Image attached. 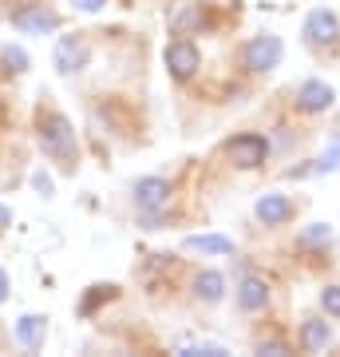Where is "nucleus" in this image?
Returning <instances> with one entry per match:
<instances>
[{"instance_id": "f257e3e1", "label": "nucleus", "mask_w": 340, "mask_h": 357, "mask_svg": "<svg viewBox=\"0 0 340 357\" xmlns=\"http://www.w3.org/2000/svg\"><path fill=\"white\" fill-rule=\"evenodd\" d=\"M36 139H40V147H44V155H48L60 171H76L79 143H76L72 123H67V115L51 112V107H40V115H36Z\"/></svg>"}, {"instance_id": "f03ea898", "label": "nucleus", "mask_w": 340, "mask_h": 357, "mask_svg": "<svg viewBox=\"0 0 340 357\" xmlns=\"http://www.w3.org/2000/svg\"><path fill=\"white\" fill-rule=\"evenodd\" d=\"M88 60H91V48H88V40L79 36V32L56 40L51 64H56V72H60V76H76V72H83V68H88Z\"/></svg>"}, {"instance_id": "7ed1b4c3", "label": "nucleus", "mask_w": 340, "mask_h": 357, "mask_svg": "<svg viewBox=\"0 0 340 357\" xmlns=\"http://www.w3.org/2000/svg\"><path fill=\"white\" fill-rule=\"evenodd\" d=\"M281 56H285V44H281V36H273V32L253 36L250 44H245V68H250V72H273V68L281 64Z\"/></svg>"}, {"instance_id": "20e7f679", "label": "nucleus", "mask_w": 340, "mask_h": 357, "mask_svg": "<svg viewBox=\"0 0 340 357\" xmlns=\"http://www.w3.org/2000/svg\"><path fill=\"white\" fill-rule=\"evenodd\" d=\"M170 183L166 178H159V175H147V178H139L135 183V206H139L143 215H159V211H166L170 206Z\"/></svg>"}, {"instance_id": "39448f33", "label": "nucleus", "mask_w": 340, "mask_h": 357, "mask_svg": "<svg viewBox=\"0 0 340 357\" xmlns=\"http://www.w3.org/2000/svg\"><path fill=\"white\" fill-rule=\"evenodd\" d=\"M226 155H229V163H234V167H241V171H253V167L265 163L269 143H265L261 135H238V139L226 143Z\"/></svg>"}, {"instance_id": "423d86ee", "label": "nucleus", "mask_w": 340, "mask_h": 357, "mask_svg": "<svg viewBox=\"0 0 340 357\" xmlns=\"http://www.w3.org/2000/svg\"><path fill=\"white\" fill-rule=\"evenodd\" d=\"M163 60H166V72H170L175 79H190L194 72H198V64H202L198 48H194L190 40H175V44H166Z\"/></svg>"}, {"instance_id": "0eeeda50", "label": "nucleus", "mask_w": 340, "mask_h": 357, "mask_svg": "<svg viewBox=\"0 0 340 357\" xmlns=\"http://www.w3.org/2000/svg\"><path fill=\"white\" fill-rule=\"evenodd\" d=\"M13 24L20 32H32V36H44V32H56L60 28V16L44 8V4H24V8H16L13 13Z\"/></svg>"}, {"instance_id": "6e6552de", "label": "nucleus", "mask_w": 340, "mask_h": 357, "mask_svg": "<svg viewBox=\"0 0 340 357\" xmlns=\"http://www.w3.org/2000/svg\"><path fill=\"white\" fill-rule=\"evenodd\" d=\"M340 36V20L328 8H313V13L305 16V40L313 44V48H325L332 40Z\"/></svg>"}, {"instance_id": "1a4fd4ad", "label": "nucleus", "mask_w": 340, "mask_h": 357, "mask_svg": "<svg viewBox=\"0 0 340 357\" xmlns=\"http://www.w3.org/2000/svg\"><path fill=\"white\" fill-rule=\"evenodd\" d=\"M253 215H257L261 227H281V222H289V218H293V199H289V195H281V191H269V195L257 199Z\"/></svg>"}, {"instance_id": "9d476101", "label": "nucleus", "mask_w": 340, "mask_h": 357, "mask_svg": "<svg viewBox=\"0 0 340 357\" xmlns=\"http://www.w3.org/2000/svg\"><path fill=\"white\" fill-rule=\"evenodd\" d=\"M332 103H337V91L328 88L325 79H305L301 88H297V107H301V112H309V115L328 112Z\"/></svg>"}, {"instance_id": "9b49d317", "label": "nucleus", "mask_w": 340, "mask_h": 357, "mask_svg": "<svg viewBox=\"0 0 340 357\" xmlns=\"http://www.w3.org/2000/svg\"><path fill=\"white\" fill-rule=\"evenodd\" d=\"M48 337V318H40V314H24V318L16 321V342L24 345V349H40Z\"/></svg>"}, {"instance_id": "f8f14e48", "label": "nucleus", "mask_w": 340, "mask_h": 357, "mask_svg": "<svg viewBox=\"0 0 340 357\" xmlns=\"http://www.w3.org/2000/svg\"><path fill=\"white\" fill-rule=\"evenodd\" d=\"M238 306L245 310V314H257V310L269 306V286H265L261 278H241L238 286Z\"/></svg>"}, {"instance_id": "ddd939ff", "label": "nucleus", "mask_w": 340, "mask_h": 357, "mask_svg": "<svg viewBox=\"0 0 340 357\" xmlns=\"http://www.w3.org/2000/svg\"><path fill=\"white\" fill-rule=\"evenodd\" d=\"M202 24H206V8L202 4H182L170 16V32L175 36H194V32H202Z\"/></svg>"}, {"instance_id": "4468645a", "label": "nucleus", "mask_w": 340, "mask_h": 357, "mask_svg": "<svg viewBox=\"0 0 340 357\" xmlns=\"http://www.w3.org/2000/svg\"><path fill=\"white\" fill-rule=\"evenodd\" d=\"M194 294H198V302L214 306V302H222V294H226V278L218 270H202L198 278H194Z\"/></svg>"}, {"instance_id": "2eb2a0df", "label": "nucleus", "mask_w": 340, "mask_h": 357, "mask_svg": "<svg viewBox=\"0 0 340 357\" xmlns=\"http://www.w3.org/2000/svg\"><path fill=\"white\" fill-rule=\"evenodd\" d=\"M182 246L194 250V255H229L234 250V243H229L226 234H190Z\"/></svg>"}, {"instance_id": "dca6fc26", "label": "nucleus", "mask_w": 340, "mask_h": 357, "mask_svg": "<svg viewBox=\"0 0 340 357\" xmlns=\"http://www.w3.org/2000/svg\"><path fill=\"white\" fill-rule=\"evenodd\" d=\"M0 64L8 68L13 76H24V72H28V64H32V60H28V52L20 48V44H4V48H0Z\"/></svg>"}, {"instance_id": "f3484780", "label": "nucleus", "mask_w": 340, "mask_h": 357, "mask_svg": "<svg viewBox=\"0 0 340 357\" xmlns=\"http://www.w3.org/2000/svg\"><path fill=\"white\" fill-rule=\"evenodd\" d=\"M328 337H332V330H328V321H305V330H301V342L305 349H325Z\"/></svg>"}, {"instance_id": "a211bd4d", "label": "nucleus", "mask_w": 340, "mask_h": 357, "mask_svg": "<svg viewBox=\"0 0 340 357\" xmlns=\"http://www.w3.org/2000/svg\"><path fill=\"white\" fill-rule=\"evenodd\" d=\"M111 298H119V286H91V290L83 294V302H79V314H95V310H99L103 302H111Z\"/></svg>"}, {"instance_id": "6ab92c4d", "label": "nucleus", "mask_w": 340, "mask_h": 357, "mask_svg": "<svg viewBox=\"0 0 340 357\" xmlns=\"http://www.w3.org/2000/svg\"><path fill=\"white\" fill-rule=\"evenodd\" d=\"M301 246H328L332 243V227L328 222H313V227L301 230V238H297Z\"/></svg>"}, {"instance_id": "aec40b11", "label": "nucleus", "mask_w": 340, "mask_h": 357, "mask_svg": "<svg viewBox=\"0 0 340 357\" xmlns=\"http://www.w3.org/2000/svg\"><path fill=\"white\" fill-rule=\"evenodd\" d=\"M337 167H340V135H337V139H332V143L325 147V155L316 159V167H313V171H337Z\"/></svg>"}, {"instance_id": "412c9836", "label": "nucleus", "mask_w": 340, "mask_h": 357, "mask_svg": "<svg viewBox=\"0 0 340 357\" xmlns=\"http://www.w3.org/2000/svg\"><path fill=\"white\" fill-rule=\"evenodd\" d=\"M321 306H325L328 318H340V286H325L321 290Z\"/></svg>"}, {"instance_id": "4be33fe9", "label": "nucleus", "mask_w": 340, "mask_h": 357, "mask_svg": "<svg viewBox=\"0 0 340 357\" xmlns=\"http://www.w3.org/2000/svg\"><path fill=\"white\" fill-rule=\"evenodd\" d=\"M222 357L226 354V349H222V345H210V342H202V345H186V349H182V357Z\"/></svg>"}, {"instance_id": "5701e85b", "label": "nucleus", "mask_w": 340, "mask_h": 357, "mask_svg": "<svg viewBox=\"0 0 340 357\" xmlns=\"http://www.w3.org/2000/svg\"><path fill=\"white\" fill-rule=\"evenodd\" d=\"M32 187H36V195H44V199H51V195H56V183H51V175H44V171H36V175H32Z\"/></svg>"}, {"instance_id": "b1692460", "label": "nucleus", "mask_w": 340, "mask_h": 357, "mask_svg": "<svg viewBox=\"0 0 340 357\" xmlns=\"http://www.w3.org/2000/svg\"><path fill=\"white\" fill-rule=\"evenodd\" d=\"M257 354H269V357H285V354H289V345H285V342H261V345H257Z\"/></svg>"}, {"instance_id": "393cba45", "label": "nucleus", "mask_w": 340, "mask_h": 357, "mask_svg": "<svg viewBox=\"0 0 340 357\" xmlns=\"http://www.w3.org/2000/svg\"><path fill=\"white\" fill-rule=\"evenodd\" d=\"M72 4H76L79 13H99V8L107 4V0H72Z\"/></svg>"}, {"instance_id": "a878e982", "label": "nucleus", "mask_w": 340, "mask_h": 357, "mask_svg": "<svg viewBox=\"0 0 340 357\" xmlns=\"http://www.w3.org/2000/svg\"><path fill=\"white\" fill-rule=\"evenodd\" d=\"M8 222H13V211L0 203V234H4V227H8Z\"/></svg>"}, {"instance_id": "bb28decb", "label": "nucleus", "mask_w": 340, "mask_h": 357, "mask_svg": "<svg viewBox=\"0 0 340 357\" xmlns=\"http://www.w3.org/2000/svg\"><path fill=\"white\" fill-rule=\"evenodd\" d=\"M0 302H8V274L0 270Z\"/></svg>"}]
</instances>
